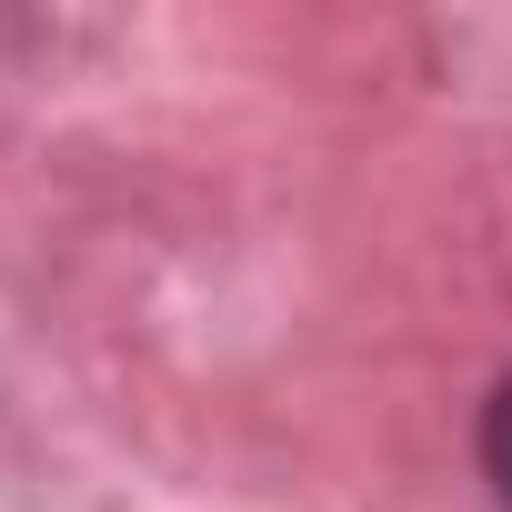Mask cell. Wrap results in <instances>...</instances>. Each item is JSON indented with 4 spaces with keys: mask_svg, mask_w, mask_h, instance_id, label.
<instances>
[{
    "mask_svg": "<svg viewBox=\"0 0 512 512\" xmlns=\"http://www.w3.org/2000/svg\"><path fill=\"white\" fill-rule=\"evenodd\" d=\"M482 472H492V492H502V512H512V382H502L492 412H482Z\"/></svg>",
    "mask_w": 512,
    "mask_h": 512,
    "instance_id": "obj_1",
    "label": "cell"
}]
</instances>
